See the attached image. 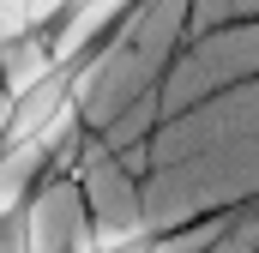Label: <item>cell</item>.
Masks as SVG:
<instances>
[{
  "mask_svg": "<svg viewBox=\"0 0 259 253\" xmlns=\"http://www.w3.org/2000/svg\"><path fill=\"white\" fill-rule=\"evenodd\" d=\"M84 78H91L84 61H55L49 72H36L24 85H6V103H0V163L36 157L42 145H55L72 126V115H78Z\"/></svg>",
  "mask_w": 259,
  "mask_h": 253,
  "instance_id": "cell-1",
  "label": "cell"
}]
</instances>
